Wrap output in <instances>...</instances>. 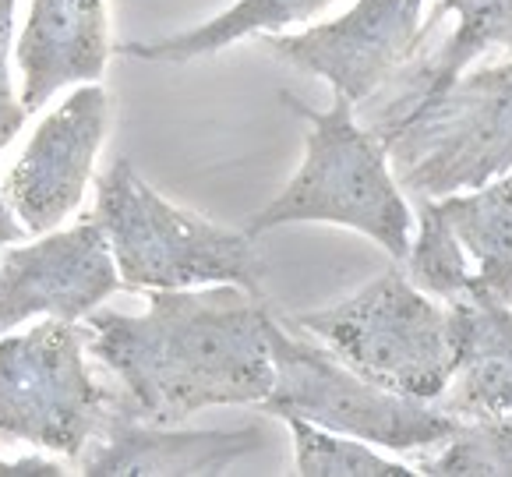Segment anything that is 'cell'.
I'll return each instance as SVG.
<instances>
[{
    "label": "cell",
    "instance_id": "6da1fadb",
    "mask_svg": "<svg viewBox=\"0 0 512 477\" xmlns=\"http://www.w3.org/2000/svg\"><path fill=\"white\" fill-rule=\"evenodd\" d=\"M85 318L89 354L121 382V407L149 424H181L209 407H258L272 389V311L234 283L152 290L145 315Z\"/></svg>",
    "mask_w": 512,
    "mask_h": 477
},
{
    "label": "cell",
    "instance_id": "7a4b0ae2",
    "mask_svg": "<svg viewBox=\"0 0 512 477\" xmlns=\"http://www.w3.org/2000/svg\"><path fill=\"white\" fill-rule=\"evenodd\" d=\"M283 103L308 121L304 163L244 230L258 237L290 223H336L382 244L396 262H407L414 212L392 174L382 138L357 121V106L339 92L329 110H311L290 92H283Z\"/></svg>",
    "mask_w": 512,
    "mask_h": 477
},
{
    "label": "cell",
    "instance_id": "3957f363",
    "mask_svg": "<svg viewBox=\"0 0 512 477\" xmlns=\"http://www.w3.org/2000/svg\"><path fill=\"white\" fill-rule=\"evenodd\" d=\"M368 128L382 138L400 188L417 198L474 191L512 174V61L463 71L424 96L385 99Z\"/></svg>",
    "mask_w": 512,
    "mask_h": 477
},
{
    "label": "cell",
    "instance_id": "277c9868",
    "mask_svg": "<svg viewBox=\"0 0 512 477\" xmlns=\"http://www.w3.org/2000/svg\"><path fill=\"white\" fill-rule=\"evenodd\" d=\"M131 290H191L234 283L265 297V258L248 230H230L198 212L177 209L138 177L128 159H117L96 184V209Z\"/></svg>",
    "mask_w": 512,
    "mask_h": 477
},
{
    "label": "cell",
    "instance_id": "5b68a950",
    "mask_svg": "<svg viewBox=\"0 0 512 477\" xmlns=\"http://www.w3.org/2000/svg\"><path fill=\"white\" fill-rule=\"evenodd\" d=\"M283 322L322 340L375 386L414 400H442L456 371L449 304L417 287L407 269H389L347 301Z\"/></svg>",
    "mask_w": 512,
    "mask_h": 477
},
{
    "label": "cell",
    "instance_id": "8992f818",
    "mask_svg": "<svg viewBox=\"0 0 512 477\" xmlns=\"http://www.w3.org/2000/svg\"><path fill=\"white\" fill-rule=\"evenodd\" d=\"M272 389L258 410L272 417H301L318 428L371 442V446L410 453V449L442 446L460 417L438 400H414L392 393L357 375L329 347L294 336L283 318H269Z\"/></svg>",
    "mask_w": 512,
    "mask_h": 477
},
{
    "label": "cell",
    "instance_id": "52a82bcc",
    "mask_svg": "<svg viewBox=\"0 0 512 477\" xmlns=\"http://www.w3.org/2000/svg\"><path fill=\"white\" fill-rule=\"evenodd\" d=\"M117 407L85 364V333L50 318L0 336V439L29 442L78 463Z\"/></svg>",
    "mask_w": 512,
    "mask_h": 477
},
{
    "label": "cell",
    "instance_id": "ba28073f",
    "mask_svg": "<svg viewBox=\"0 0 512 477\" xmlns=\"http://www.w3.org/2000/svg\"><path fill=\"white\" fill-rule=\"evenodd\" d=\"M421 234L410 244L407 276L438 301L474 287L512 301V174L474 191L417 202Z\"/></svg>",
    "mask_w": 512,
    "mask_h": 477
},
{
    "label": "cell",
    "instance_id": "9c48e42d",
    "mask_svg": "<svg viewBox=\"0 0 512 477\" xmlns=\"http://www.w3.org/2000/svg\"><path fill=\"white\" fill-rule=\"evenodd\" d=\"M424 0H357L347 15L311 25L297 36H265L279 61L318 75L332 92L364 106L414 61L428 25Z\"/></svg>",
    "mask_w": 512,
    "mask_h": 477
},
{
    "label": "cell",
    "instance_id": "30bf717a",
    "mask_svg": "<svg viewBox=\"0 0 512 477\" xmlns=\"http://www.w3.org/2000/svg\"><path fill=\"white\" fill-rule=\"evenodd\" d=\"M117 287V262L89 212L71 230H50L36 244H18L0 255V336L32 315L78 322Z\"/></svg>",
    "mask_w": 512,
    "mask_h": 477
},
{
    "label": "cell",
    "instance_id": "8fae6325",
    "mask_svg": "<svg viewBox=\"0 0 512 477\" xmlns=\"http://www.w3.org/2000/svg\"><path fill=\"white\" fill-rule=\"evenodd\" d=\"M110 128V92L82 85L71 92L22 149L4 181V202L29 234H50L78 209L89 188L92 163Z\"/></svg>",
    "mask_w": 512,
    "mask_h": 477
},
{
    "label": "cell",
    "instance_id": "7c38bea8",
    "mask_svg": "<svg viewBox=\"0 0 512 477\" xmlns=\"http://www.w3.org/2000/svg\"><path fill=\"white\" fill-rule=\"evenodd\" d=\"M265 442L262 428H212V432H181L177 424H149L117 407L106 417L103 432L78 456V474L124 477V474H230L244 456L258 453Z\"/></svg>",
    "mask_w": 512,
    "mask_h": 477
},
{
    "label": "cell",
    "instance_id": "4fadbf2b",
    "mask_svg": "<svg viewBox=\"0 0 512 477\" xmlns=\"http://www.w3.org/2000/svg\"><path fill=\"white\" fill-rule=\"evenodd\" d=\"M15 57L29 114L64 85L96 82L110 61L106 0H32Z\"/></svg>",
    "mask_w": 512,
    "mask_h": 477
},
{
    "label": "cell",
    "instance_id": "5bb4252c",
    "mask_svg": "<svg viewBox=\"0 0 512 477\" xmlns=\"http://www.w3.org/2000/svg\"><path fill=\"white\" fill-rule=\"evenodd\" d=\"M449 304L456 371L442 407L463 417L512 414V301L474 287Z\"/></svg>",
    "mask_w": 512,
    "mask_h": 477
},
{
    "label": "cell",
    "instance_id": "9a60e30c",
    "mask_svg": "<svg viewBox=\"0 0 512 477\" xmlns=\"http://www.w3.org/2000/svg\"><path fill=\"white\" fill-rule=\"evenodd\" d=\"M442 15L460 18L456 32L435 53H424V57L410 61L378 96L403 99V96H424V92L445 89L484 50H491V46H509L512 50V0H438L435 15L424 25L431 29V25L442 22Z\"/></svg>",
    "mask_w": 512,
    "mask_h": 477
},
{
    "label": "cell",
    "instance_id": "2e32d148",
    "mask_svg": "<svg viewBox=\"0 0 512 477\" xmlns=\"http://www.w3.org/2000/svg\"><path fill=\"white\" fill-rule=\"evenodd\" d=\"M329 4L332 0H237L230 11L198 25V29L152 39V43H124L117 46V53L138 57V61H195V57L226 50L230 43L251 36V32H276L287 29V25L308 22Z\"/></svg>",
    "mask_w": 512,
    "mask_h": 477
},
{
    "label": "cell",
    "instance_id": "e0dca14e",
    "mask_svg": "<svg viewBox=\"0 0 512 477\" xmlns=\"http://www.w3.org/2000/svg\"><path fill=\"white\" fill-rule=\"evenodd\" d=\"M428 477H512V414L463 417L442 453L417 463Z\"/></svg>",
    "mask_w": 512,
    "mask_h": 477
},
{
    "label": "cell",
    "instance_id": "ac0fdd59",
    "mask_svg": "<svg viewBox=\"0 0 512 477\" xmlns=\"http://www.w3.org/2000/svg\"><path fill=\"white\" fill-rule=\"evenodd\" d=\"M290 435H294L297 474L304 477H414L417 470L392 463L378 456L368 442L350 439V435L318 428L301 417H287Z\"/></svg>",
    "mask_w": 512,
    "mask_h": 477
},
{
    "label": "cell",
    "instance_id": "d6986e66",
    "mask_svg": "<svg viewBox=\"0 0 512 477\" xmlns=\"http://www.w3.org/2000/svg\"><path fill=\"white\" fill-rule=\"evenodd\" d=\"M11 32H15V0H0V152L8 149V142L22 131L25 117H29V110L15 96V85H11L8 75Z\"/></svg>",
    "mask_w": 512,
    "mask_h": 477
},
{
    "label": "cell",
    "instance_id": "ffe728a7",
    "mask_svg": "<svg viewBox=\"0 0 512 477\" xmlns=\"http://www.w3.org/2000/svg\"><path fill=\"white\" fill-rule=\"evenodd\" d=\"M64 467L43 456H22V460H0V477H61Z\"/></svg>",
    "mask_w": 512,
    "mask_h": 477
},
{
    "label": "cell",
    "instance_id": "44dd1931",
    "mask_svg": "<svg viewBox=\"0 0 512 477\" xmlns=\"http://www.w3.org/2000/svg\"><path fill=\"white\" fill-rule=\"evenodd\" d=\"M25 234H29V230L18 223V216L11 212V205L4 202V195H0V251H4V244L22 241Z\"/></svg>",
    "mask_w": 512,
    "mask_h": 477
}]
</instances>
